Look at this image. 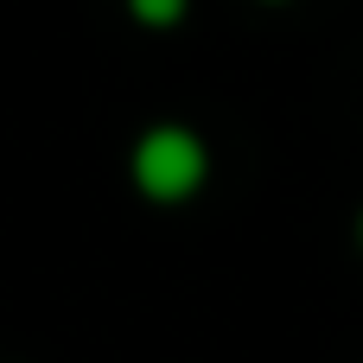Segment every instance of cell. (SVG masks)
Masks as SVG:
<instances>
[{
	"label": "cell",
	"mask_w": 363,
	"mask_h": 363,
	"mask_svg": "<svg viewBox=\"0 0 363 363\" xmlns=\"http://www.w3.org/2000/svg\"><path fill=\"white\" fill-rule=\"evenodd\" d=\"M128 172H134V185H140V198H153V204H185V198H198L204 179H211V147H204L198 128L160 121V128H147V134L134 140Z\"/></svg>",
	"instance_id": "6da1fadb"
},
{
	"label": "cell",
	"mask_w": 363,
	"mask_h": 363,
	"mask_svg": "<svg viewBox=\"0 0 363 363\" xmlns=\"http://www.w3.org/2000/svg\"><path fill=\"white\" fill-rule=\"evenodd\" d=\"M128 13H134L140 26H153V32H166V26H179V19L191 13V0H128Z\"/></svg>",
	"instance_id": "7a4b0ae2"
},
{
	"label": "cell",
	"mask_w": 363,
	"mask_h": 363,
	"mask_svg": "<svg viewBox=\"0 0 363 363\" xmlns=\"http://www.w3.org/2000/svg\"><path fill=\"white\" fill-rule=\"evenodd\" d=\"M357 242H363V204H357Z\"/></svg>",
	"instance_id": "3957f363"
}]
</instances>
